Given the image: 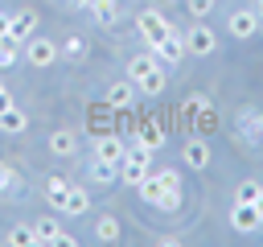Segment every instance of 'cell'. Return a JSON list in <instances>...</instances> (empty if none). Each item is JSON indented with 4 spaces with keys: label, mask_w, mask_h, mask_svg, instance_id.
<instances>
[{
    "label": "cell",
    "mask_w": 263,
    "mask_h": 247,
    "mask_svg": "<svg viewBox=\"0 0 263 247\" xmlns=\"http://www.w3.org/2000/svg\"><path fill=\"white\" fill-rule=\"evenodd\" d=\"M136 189H140V198H144L148 206H156V210H168V214H173V210L181 206V173H177V169H152Z\"/></svg>",
    "instance_id": "1"
},
{
    "label": "cell",
    "mask_w": 263,
    "mask_h": 247,
    "mask_svg": "<svg viewBox=\"0 0 263 247\" xmlns=\"http://www.w3.org/2000/svg\"><path fill=\"white\" fill-rule=\"evenodd\" d=\"M127 78H132L136 91H144V95H160V91H164V66L156 62L152 49L127 58Z\"/></svg>",
    "instance_id": "2"
},
{
    "label": "cell",
    "mask_w": 263,
    "mask_h": 247,
    "mask_svg": "<svg viewBox=\"0 0 263 247\" xmlns=\"http://www.w3.org/2000/svg\"><path fill=\"white\" fill-rule=\"evenodd\" d=\"M148 173H152V152L140 148V144H127V152H123V161H119V181H123L127 189H136Z\"/></svg>",
    "instance_id": "3"
},
{
    "label": "cell",
    "mask_w": 263,
    "mask_h": 247,
    "mask_svg": "<svg viewBox=\"0 0 263 247\" xmlns=\"http://www.w3.org/2000/svg\"><path fill=\"white\" fill-rule=\"evenodd\" d=\"M136 29H140L144 45H148V49H156V45H160V41H164V37H168L177 25H168V21H164V12H156V8H144V12L136 16Z\"/></svg>",
    "instance_id": "4"
},
{
    "label": "cell",
    "mask_w": 263,
    "mask_h": 247,
    "mask_svg": "<svg viewBox=\"0 0 263 247\" xmlns=\"http://www.w3.org/2000/svg\"><path fill=\"white\" fill-rule=\"evenodd\" d=\"M21 58L29 62V66H37V70H45V66H53L58 58H62V49H58V41H49V37H41V33H33L25 45H21Z\"/></svg>",
    "instance_id": "5"
},
{
    "label": "cell",
    "mask_w": 263,
    "mask_h": 247,
    "mask_svg": "<svg viewBox=\"0 0 263 247\" xmlns=\"http://www.w3.org/2000/svg\"><path fill=\"white\" fill-rule=\"evenodd\" d=\"M181 37H185V54H193V58H210V54L218 49L214 29H210V25H201V21H197V25H189Z\"/></svg>",
    "instance_id": "6"
},
{
    "label": "cell",
    "mask_w": 263,
    "mask_h": 247,
    "mask_svg": "<svg viewBox=\"0 0 263 247\" xmlns=\"http://www.w3.org/2000/svg\"><path fill=\"white\" fill-rule=\"evenodd\" d=\"M185 111L193 115V128H197L201 136H210V132L218 128V111H214V103H210L205 95H189V103H185Z\"/></svg>",
    "instance_id": "7"
},
{
    "label": "cell",
    "mask_w": 263,
    "mask_h": 247,
    "mask_svg": "<svg viewBox=\"0 0 263 247\" xmlns=\"http://www.w3.org/2000/svg\"><path fill=\"white\" fill-rule=\"evenodd\" d=\"M230 37H238V41H251L255 33H259V25H263V16H259V8H238V12H230Z\"/></svg>",
    "instance_id": "8"
},
{
    "label": "cell",
    "mask_w": 263,
    "mask_h": 247,
    "mask_svg": "<svg viewBox=\"0 0 263 247\" xmlns=\"http://www.w3.org/2000/svg\"><path fill=\"white\" fill-rule=\"evenodd\" d=\"M33 235H37V243H66V247H74V235L53 218V214H45V218H33Z\"/></svg>",
    "instance_id": "9"
},
{
    "label": "cell",
    "mask_w": 263,
    "mask_h": 247,
    "mask_svg": "<svg viewBox=\"0 0 263 247\" xmlns=\"http://www.w3.org/2000/svg\"><path fill=\"white\" fill-rule=\"evenodd\" d=\"M37 25H41V21H37V12H33V8H16V12H8V37H12V41H21V45L37 33Z\"/></svg>",
    "instance_id": "10"
},
{
    "label": "cell",
    "mask_w": 263,
    "mask_h": 247,
    "mask_svg": "<svg viewBox=\"0 0 263 247\" xmlns=\"http://www.w3.org/2000/svg\"><path fill=\"white\" fill-rule=\"evenodd\" d=\"M259 222H263V214H259V206H255V202H230V226H234V231L251 235Z\"/></svg>",
    "instance_id": "11"
},
{
    "label": "cell",
    "mask_w": 263,
    "mask_h": 247,
    "mask_svg": "<svg viewBox=\"0 0 263 247\" xmlns=\"http://www.w3.org/2000/svg\"><path fill=\"white\" fill-rule=\"evenodd\" d=\"M152 54H156V62H160L164 70H168V66H177V62L185 58V37H181V29H173V33H168Z\"/></svg>",
    "instance_id": "12"
},
{
    "label": "cell",
    "mask_w": 263,
    "mask_h": 247,
    "mask_svg": "<svg viewBox=\"0 0 263 247\" xmlns=\"http://www.w3.org/2000/svg\"><path fill=\"white\" fill-rule=\"evenodd\" d=\"M132 144H140V148H148V152L164 148V123H160V119H144V123L132 132Z\"/></svg>",
    "instance_id": "13"
},
{
    "label": "cell",
    "mask_w": 263,
    "mask_h": 247,
    "mask_svg": "<svg viewBox=\"0 0 263 247\" xmlns=\"http://www.w3.org/2000/svg\"><path fill=\"white\" fill-rule=\"evenodd\" d=\"M181 156H185V165H189V169H197V173H201V169H210V161H214V156H210V144H205V136H201V132L185 140Z\"/></svg>",
    "instance_id": "14"
},
{
    "label": "cell",
    "mask_w": 263,
    "mask_h": 247,
    "mask_svg": "<svg viewBox=\"0 0 263 247\" xmlns=\"http://www.w3.org/2000/svg\"><path fill=\"white\" fill-rule=\"evenodd\" d=\"M123 152H127V140H123V136H115V132H107V136H95V156H99V161H111V165H119V161H123Z\"/></svg>",
    "instance_id": "15"
},
{
    "label": "cell",
    "mask_w": 263,
    "mask_h": 247,
    "mask_svg": "<svg viewBox=\"0 0 263 247\" xmlns=\"http://www.w3.org/2000/svg\"><path fill=\"white\" fill-rule=\"evenodd\" d=\"M238 136H242L247 144H263V115H259L255 107H242V111H238Z\"/></svg>",
    "instance_id": "16"
},
{
    "label": "cell",
    "mask_w": 263,
    "mask_h": 247,
    "mask_svg": "<svg viewBox=\"0 0 263 247\" xmlns=\"http://www.w3.org/2000/svg\"><path fill=\"white\" fill-rule=\"evenodd\" d=\"M132 103H136V82H132V78H119V82H111V86H107V107L127 111Z\"/></svg>",
    "instance_id": "17"
},
{
    "label": "cell",
    "mask_w": 263,
    "mask_h": 247,
    "mask_svg": "<svg viewBox=\"0 0 263 247\" xmlns=\"http://www.w3.org/2000/svg\"><path fill=\"white\" fill-rule=\"evenodd\" d=\"M90 210V193L86 189H66V198H62V206H58V214H66V218H78V214H86Z\"/></svg>",
    "instance_id": "18"
},
{
    "label": "cell",
    "mask_w": 263,
    "mask_h": 247,
    "mask_svg": "<svg viewBox=\"0 0 263 247\" xmlns=\"http://www.w3.org/2000/svg\"><path fill=\"white\" fill-rule=\"evenodd\" d=\"M74 148H78V136H74L70 128L49 132V152H53V156H74Z\"/></svg>",
    "instance_id": "19"
},
{
    "label": "cell",
    "mask_w": 263,
    "mask_h": 247,
    "mask_svg": "<svg viewBox=\"0 0 263 247\" xmlns=\"http://www.w3.org/2000/svg\"><path fill=\"white\" fill-rule=\"evenodd\" d=\"M119 235H123L119 218H115V214H99V222H95V239H99V243H119Z\"/></svg>",
    "instance_id": "20"
},
{
    "label": "cell",
    "mask_w": 263,
    "mask_h": 247,
    "mask_svg": "<svg viewBox=\"0 0 263 247\" xmlns=\"http://www.w3.org/2000/svg\"><path fill=\"white\" fill-rule=\"evenodd\" d=\"M29 128V115L21 111V107H8V111H0V132L4 136H21Z\"/></svg>",
    "instance_id": "21"
},
{
    "label": "cell",
    "mask_w": 263,
    "mask_h": 247,
    "mask_svg": "<svg viewBox=\"0 0 263 247\" xmlns=\"http://www.w3.org/2000/svg\"><path fill=\"white\" fill-rule=\"evenodd\" d=\"M86 8H90V16H95L99 25H115V21H119V0H90Z\"/></svg>",
    "instance_id": "22"
},
{
    "label": "cell",
    "mask_w": 263,
    "mask_h": 247,
    "mask_svg": "<svg viewBox=\"0 0 263 247\" xmlns=\"http://www.w3.org/2000/svg\"><path fill=\"white\" fill-rule=\"evenodd\" d=\"M66 189H70V181L53 173V177H45V189H41V193H45V202L58 210V206H62V198H66Z\"/></svg>",
    "instance_id": "23"
},
{
    "label": "cell",
    "mask_w": 263,
    "mask_h": 247,
    "mask_svg": "<svg viewBox=\"0 0 263 247\" xmlns=\"http://www.w3.org/2000/svg\"><path fill=\"white\" fill-rule=\"evenodd\" d=\"M4 243H12V247H33V243H37V235H33V222H16V226H8Z\"/></svg>",
    "instance_id": "24"
},
{
    "label": "cell",
    "mask_w": 263,
    "mask_h": 247,
    "mask_svg": "<svg viewBox=\"0 0 263 247\" xmlns=\"http://www.w3.org/2000/svg\"><path fill=\"white\" fill-rule=\"evenodd\" d=\"M90 177L99 181V185H111V181H119V165H111V161H90Z\"/></svg>",
    "instance_id": "25"
},
{
    "label": "cell",
    "mask_w": 263,
    "mask_h": 247,
    "mask_svg": "<svg viewBox=\"0 0 263 247\" xmlns=\"http://www.w3.org/2000/svg\"><path fill=\"white\" fill-rule=\"evenodd\" d=\"M58 49H62V58H66V62H82V58H86V37H78V33H74V37H66Z\"/></svg>",
    "instance_id": "26"
},
{
    "label": "cell",
    "mask_w": 263,
    "mask_h": 247,
    "mask_svg": "<svg viewBox=\"0 0 263 247\" xmlns=\"http://www.w3.org/2000/svg\"><path fill=\"white\" fill-rule=\"evenodd\" d=\"M16 62H21V41L0 37V70H8V66H16Z\"/></svg>",
    "instance_id": "27"
},
{
    "label": "cell",
    "mask_w": 263,
    "mask_h": 247,
    "mask_svg": "<svg viewBox=\"0 0 263 247\" xmlns=\"http://www.w3.org/2000/svg\"><path fill=\"white\" fill-rule=\"evenodd\" d=\"M259 193H263V185H259L255 177H247V181H238V189H234V202H259Z\"/></svg>",
    "instance_id": "28"
},
{
    "label": "cell",
    "mask_w": 263,
    "mask_h": 247,
    "mask_svg": "<svg viewBox=\"0 0 263 247\" xmlns=\"http://www.w3.org/2000/svg\"><path fill=\"white\" fill-rule=\"evenodd\" d=\"M0 189H4V193H16V189H21V177L4 165V156H0Z\"/></svg>",
    "instance_id": "29"
},
{
    "label": "cell",
    "mask_w": 263,
    "mask_h": 247,
    "mask_svg": "<svg viewBox=\"0 0 263 247\" xmlns=\"http://www.w3.org/2000/svg\"><path fill=\"white\" fill-rule=\"evenodd\" d=\"M185 8H189L193 21H205V16L214 12V0H185Z\"/></svg>",
    "instance_id": "30"
},
{
    "label": "cell",
    "mask_w": 263,
    "mask_h": 247,
    "mask_svg": "<svg viewBox=\"0 0 263 247\" xmlns=\"http://www.w3.org/2000/svg\"><path fill=\"white\" fill-rule=\"evenodd\" d=\"M8 107H12V95H8V86L0 82V111H8Z\"/></svg>",
    "instance_id": "31"
},
{
    "label": "cell",
    "mask_w": 263,
    "mask_h": 247,
    "mask_svg": "<svg viewBox=\"0 0 263 247\" xmlns=\"http://www.w3.org/2000/svg\"><path fill=\"white\" fill-rule=\"evenodd\" d=\"M0 37H8V12L0 8Z\"/></svg>",
    "instance_id": "32"
},
{
    "label": "cell",
    "mask_w": 263,
    "mask_h": 247,
    "mask_svg": "<svg viewBox=\"0 0 263 247\" xmlns=\"http://www.w3.org/2000/svg\"><path fill=\"white\" fill-rule=\"evenodd\" d=\"M255 206H259V214H263V193H259V202H255Z\"/></svg>",
    "instance_id": "33"
},
{
    "label": "cell",
    "mask_w": 263,
    "mask_h": 247,
    "mask_svg": "<svg viewBox=\"0 0 263 247\" xmlns=\"http://www.w3.org/2000/svg\"><path fill=\"white\" fill-rule=\"evenodd\" d=\"M255 8H259V16H263V0H255Z\"/></svg>",
    "instance_id": "34"
},
{
    "label": "cell",
    "mask_w": 263,
    "mask_h": 247,
    "mask_svg": "<svg viewBox=\"0 0 263 247\" xmlns=\"http://www.w3.org/2000/svg\"><path fill=\"white\" fill-rule=\"evenodd\" d=\"M214 4H218V0H214Z\"/></svg>",
    "instance_id": "35"
}]
</instances>
